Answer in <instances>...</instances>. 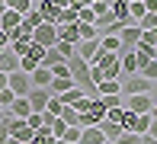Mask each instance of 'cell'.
<instances>
[{"mask_svg": "<svg viewBox=\"0 0 157 144\" xmlns=\"http://www.w3.org/2000/svg\"><path fill=\"white\" fill-rule=\"evenodd\" d=\"M67 67H71V80H74L77 86H80V90L87 93L90 99H96V96H99V90H96L93 77H90V64L83 61V58H77V55H74V58L67 61Z\"/></svg>", "mask_w": 157, "mask_h": 144, "instance_id": "cell-1", "label": "cell"}, {"mask_svg": "<svg viewBox=\"0 0 157 144\" xmlns=\"http://www.w3.org/2000/svg\"><path fill=\"white\" fill-rule=\"evenodd\" d=\"M119 83H122V96H147V93H154V80H144L141 74L125 77Z\"/></svg>", "mask_w": 157, "mask_h": 144, "instance_id": "cell-2", "label": "cell"}, {"mask_svg": "<svg viewBox=\"0 0 157 144\" xmlns=\"http://www.w3.org/2000/svg\"><path fill=\"white\" fill-rule=\"evenodd\" d=\"M154 93H147V96H122V106L128 112H135V115H151V109H154Z\"/></svg>", "mask_w": 157, "mask_h": 144, "instance_id": "cell-3", "label": "cell"}, {"mask_svg": "<svg viewBox=\"0 0 157 144\" xmlns=\"http://www.w3.org/2000/svg\"><path fill=\"white\" fill-rule=\"evenodd\" d=\"M32 42L42 45V48H55V45H58V26H55V23H42L32 32Z\"/></svg>", "mask_w": 157, "mask_h": 144, "instance_id": "cell-4", "label": "cell"}, {"mask_svg": "<svg viewBox=\"0 0 157 144\" xmlns=\"http://www.w3.org/2000/svg\"><path fill=\"white\" fill-rule=\"evenodd\" d=\"M6 83H10V90L16 93V99H19V96H29V90H32L29 74H23V70H13V74L6 77Z\"/></svg>", "mask_w": 157, "mask_h": 144, "instance_id": "cell-5", "label": "cell"}, {"mask_svg": "<svg viewBox=\"0 0 157 144\" xmlns=\"http://www.w3.org/2000/svg\"><path fill=\"white\" fill-rule=\"evenodd\" d=\"M141 29H138V23H132V26H125L122 32H119V42H122V51H135L138 48V42H141Z\"/></svg>", "mask_w": 157, "mask_h": 144, "instance_id": "cell-6", "label": "cell"}, {"mask_svg": "<svg viewBox=\"0 0 157 144\" xmlns=\"http://www.w3.org/2000/svg\"><path fill=\"white\" fill-rule=\"evenodd\" d=\"M6 125H10V138L13 141H19V144H26V141H32V128L29 125H26V119H10V122H6Z\"/></svg>", "mask_w": 157, "mask_h": 144, "instance_id": "cell-7", "label": "cell"}, {"mask_svg": "<svg viewBox=\"0 0 157 144\" xmlns=\"http://www.w3.org/2000/svg\"><path fill=\"white\" fill-rule=\"evenodd\" d=\"M29 106H32V112H45V106H48V99H52V93L45 90V86H32L29 90Z\"/></svg>", "mask_w": 157, "mask_h": 144, "instance_id": "cell-8", "label": "cell"}, {"mask_svg": "<svg viewBox=\"0 0 157 144\" xmlns=\"http://www.w3.org/2000/svg\"><path fill=\"white\" fill-rule=\"evenodd\" d=\"M35 10H39L42 23H55V26H58V19H61V10L52 3V0H35Z\"/></svg>", "mask_w": 157, "mask_h": 144, "instance_id": "cell-9", "label": "cell"}, {"mask_svg": "<svg viewBox=\"0 0 157 144\" xmlns=\"http://www.w3.org/2000/svg\"><path fill=\"white\" fill-rule=\"evenodd\" d=\"M13 70H19V55L13 48H3L0 51V74H13Z\"/></svg>", "mask_w": 157, "mask_h": 144, "instance_id": "cell-10", "label": "cell"}, {"mask_svg": "<svg viewBox=\"0 0 157 144\" xmlns=\"http://www.w3.org/2000/svg\"><path fill=\"white\" fill-rule=\"evenodd\" d=\"M58 42H67V45H80V26H77V23L58 26Z\"/></svg>", "mask_w": 157, "mask_h": 144, "instance_id": "cell-11", "label": "cell"}, {"mask_svg": "<svg viewBox=\"0 0 157 144\" xmlns=\"http://www.w3.org/2000/svg\"><path fill=\"white\" fill-rule=\"evenodd\" d=\"M99 55V39H87L77 45V58H83L87 64H93V58Z\"/></svg>", "mask_w": 157, "mask_h": 144, "instance_id": "cell-12", "label": "cell"}, {"mask_svg": "<svg viewBox=\"0 0 157 144\" xmlns=\"http://www.w3.org/2000/svg\"><path fill=\"white\" fill-rule=\"evenodd\" d=\"M119 61H122V77H135L138 74V55L135 51H119Z\"/></svg>", "mask_w": 157, "mask_h": 144, "instance_id": "cell-13", "label": "cell"}, {"mask_svg": "<svg viewBox=\"0 0 157 144\" xmlns=\"http://www.w3.org/2000/svg\"><path fill=\"white\" fill-rule=\"evenodd\" d=\"M77 144H106L103 128H99V125H93V128H80V141H77Z\"/></svg>", "mask_w": 157, "mask_h": 144, "instance_id": "cell-14", "label": "cell"}, {"mask_svg": "<svg viewBox=\"0 0 157 144\" xmlns=\"http://www.w3.org/2000/svg\"><path fill=\"white\" fill-rule=\"evenodd\" d=\"M16 26H23V16H19L16 10H3L0 13V29H3V32H13Z\"/></svg>", "mask_w": 157, "mask_h": 144, "instance_id": "cell-15", "label": "cell"}, {"mask_svg": "<svg viewBox=\"0 0 157 144\" xmlns=\"http://www.w3.org/2000/svg\"><path fill=\"white\" fill-rule=\"evenodd\" d=\"M109 10H112V16H116V23H132V16H128V0H109Z\"/></svg>", "mask_w": 157, "mask_h": 144, "instance_id": "cell-16", "label": "cell"}, {"mask_svg": "<svg viewBox=\"0 0 157 144\" xmlns=\"http://www.w3.org/2000/svg\"><path fill=\"white\" fill-rule=\"evenodd\" d=\"M29 80H32V86H45V90H48L55 77H52V70H48V67H35L32 74H29Z\"/></svg>", "mask_w": 157, "mask_h": 144, "instance_id": "cell-17", "label": "cell"}, {"mask_svg": "<svg viewBox=\"0 0 157 144\" xmlns=\"http://www.w3.org/2000/svg\"><path fill=\"white\" fill-rule=\"evenodd\" d=\"M58 99H61V106H80L83 99H87V93H83L80 86H74V90H67V93H61Z\"/></svg>", "mask_w": 157, "mask_h": 144, "instance_id": "cell-18", "label": "cell"}, {"mask_svg": "<svg viewBox=\"0 0 157 144\" xmlns=\"http://www.w3.org/2000/svg\"><path fill=\"white\" fill-rule=\"evenodd\" d=\"M74 80H71V77H55L52 80V86H48V93H52V96H61V93H67V90H74Z\"/></svg>", "mask_w": 157, "mask_h": 144, "instance_id": "cell-19", "label": "cell"}, {"mask_svg": "<svg viewBox=\"0 0 157 144\" xmlns=\"http://www.w3.org/2000/svg\"><path fill=\"white\" fill-rule=\"evenodd\" d=\"M99 51L119 55V51H122V42H119V35H99Z\"/></svg>", "mask_w": 157, "mask_h": 144, "instance_id": "cell-20", "label": "cell"}, {"mask_svg": "<svg viewBox=\"0 0 157 144\" xmlns=\"http://www.w3.org/2000/svg\"><path fill=\"white\" fill-rule=\"evenodd\" d=\"M29 112H32V106H29V99H26V96H19L16 103L10 106V115H13V119H29Z\"/></svg>", "mask_w": 157, "mask_h": 144, "instance_id": "cell-21", "label": "cell"}, {"mask_svg": "<svg viewBox=\"0 0 157 144\" xmlns=\"http://www.w3.org/2000/svg\"><path fill=\"white\" fill-rule=\"evenodd\" d=\"M96 90H99V96H122V83L119 80H103Z\"/></svg>", "mask_w": 157, "mask_h": 144, "instance_id": "cell-22", "label": "cell"}, {"mask_svg": "<svg viewBox=\"0 0 157 144\" xmlns=\"http://www.w3.org/2000/svg\"><path fill=\"white\" fill-rule=\"evenodd\" d=\"M99 128H103V138H106V141H112V144H116V141H119V135H122V125H119V122H103Z\"/></svg>", "mask_w": 157, "mask_h": 144, "instance_id": "cell-23", "label": "cell"}, {"mask_svg": "<svg viewBox=\"0 0 157 144\" xmlns=\"http://www.w3.org/2000/svg\"><path fill=\"white\" fill-rule=\"evenodd\" d=\"M58 119H64V122H67V128H80V112H77L74 106H64Z\"/></svg>", "mask_w": 157, "mask_h": 144, "instance_id": "cell-24", "label": "cell"}, {"mask_svg": "<svg viewBox=\"0 0 157 144\" xmlns=\"http://www.w3.org/2000/svg\"><path fill=\"white\" fill-rule=\"evenodd\" d=\"M138 74L144 77V80H154L157 83V61H154V58H151V61H141L138 64Z\"/></svg>", "mask_w": 157, "mask_h": 144, "instance_id": "cell-25", "label": "cell"}, {"mask_svg": "<svg viewBox=\"0 0 157 144\" xmlns=\"http://www.w3.org/2000/svg\"><path fill=\"white\" fill-rule=\"evenodd\" d=\"M55 141H58V138H55V135H52V128H39V131H35L32 135V144H55Z\"/></svg>", "mask_w": 157, "mask_h": 144, "instance_id": "cell-26", "label": "cell"}, {"mask_svg": "<svg viewBox=\"0 0 157 144\" xmlns=\"http://www.w3.org/2000/svg\"><path fill=\"white\" fill-rule=\"evenodd\" d=\"M23 26L29 29V32H35V29L42 26V16H39V10H35V6H32V10L26 13V16H23Z\"/></svg>", "mask_w": 157, "mask_h": 144, "instance_id": "cell-27", "label": "cell"}, {"mask_svg": "<svg viewBox=\"0 0 157 144\" xmlns=\"http://www.w3.org/2000/svg\"><path fill=\"white\" fill-rule=\"evenodd\" d=\"M55 64H64V58H61L58 51H55V48H48V51H45V58H42V64H39V67H48V70H52Z\"/></svg>", "mask_w": 157, "mask_h": 144, "instance_id": "cell-28", "label": "cell"}, {"mask_svg": "<svg viewBox=\"0 0 157 144\" xmlns=\"http://www.w3.org/2000/svg\"><path fill=\"white\" fill-rule=\"evenodd\" d=\"M45 51H48V48H42V45H35V42H32V45L26 48V55H23V58H29V61L42 64V58H45Z\"/></svg>", "mask_w": 157, "mask_h": 144, "instance_id": "cell-29", "label": "cell"}, {"mask_svg": "<svg viewBox=\"0 0 157 144\" xmlns=\"http://www.w3.org/2000/svg\"><path fill=\"white\" fill-rule=\"evenodd\" d=\"M151 115H138V119H135V128H132V131L135 135H147V131H151Z\"/></svg>", "mask_w": 157, "mask_h": 144, "instance_id": "cell-30", "label": "cell"}, {"mask_svg": "<svg viewBox=\"0 0 157 144\" xmlns=\"http://www.w3.org/2000/svg\"><path fill=\"white\" fill-rule=\"evenodd\" d=\"M32 6H35L32 0H10V3H6V10H16L19 16H26V13H29Z\"/></svg>", "mask_w": 157, "mask_h": 144, "instance_id": "cell-31", "label": "cell"}, {"mask_svg": "<svg viewBox=\"0 0 157 144\" xmlns=\"http://www.w3.org/2000/svg\"><path fill=\"white\" fill-rule=\"evenodd\" d=\"M77 13H80V6H67V10H61V19H58V26H67V23H77Z\"/></svg>", "mask_w": 157, "mask_h": 144, "instance_id": "cell-32", "label": "cell"}, {"mask_svg": "<svg viewBox=\"0 0 157 144\" xmlns=\"http://www.w3.org/2000/svg\"><path fill=\"white\" fill-rule=\"evenodd\" d=\"M138 29H141V32H151V29H157V13H144V16L138 19Z\"/></svg>", "mask_w": 157, "mask_h": 144, "instance_id": "cell-33", "label": "cell"}, {"mask_svg": "<svg viewBox=\"0 0 157 144\" xmlns=\"http://www.w3.org/2000/svg\"><path fill=\"white\" fill-rule=\"evenodd\" d=\"M55 51H58L64 61H71V58L77 55V45H67V42H58V45H55Z\"/></svg>", "mask_w": 157, "mask_h": 144, "instance_id": "cell-34", "label": "cell"}, {"mask_svg": "<svg viewBox=\"0 0 157 144\" xmlns=\"http://www.w3.org/2000/svg\"><path fill=\"white\" fill-rule=\"evenodd\" d=\"M135 119H138V115H135V112H128L125 106H122V119H119V125H122V131H132V128H135Z\"/></svg>", "mask_w": 157, "mask_h": 144, "instance_id": "cell-35", "label": "cell"}, {"mask_svg": "<svg viewBox=\"0 0 157 144\" xmlns=\"http://www.w3.org/2000/svg\"><path fill=\"white\" fill-rule=\"evenodd\" d=\"M26 125H29L32 131H39V128H45V119H42V112H29V119H26Z\"/></svg>", "mask_w": 157, "mask_h": 144, "instance_id": "cell-36", "label": "cell"}, {"mask_svg": "<svg viewBox=\"0 0 157 144\" xmlns=\"http://www.w3.org/2000/svg\"><path fill=\"white\" fill-rule=\"evenodd\" d=\"M13 103H16V93H13L10 86H6V90H0V106H3V109H10Z\"/></svg>", "mask_w": 157, "mask_h": 144, "instance_id": "cell-37", "label": "cell"}, {"mask_svg": "<svg viewBox=\"0 0 157 144\" xmlns=\"http://www.w3.org/2000/svg\"><path fill=\"white\" fill-rule=\"evenodd\" d=\"M99 103H103V109L109 112V109H119V106H122V96H99Z\"/></svg>", "mask_w": 157, "mask_h": 144, "instance_id": "cell-38", "label": "cell"}, {"mask_svg": "<svg viewBox=\"0 0 157 144\" xmlns=\"http://www.w3.org/2000/svg\"><path fill=\"white\" fill-rule=\"evenodd\" d=\"M48 128H52V135H55V138H64V131H67V122H64V119H55Z\"/></svg>", "mask_w": 157, "mask_h": 144, "instance_id": "cell-39", "label": "cell"}, {"mask_svg": "<svg viewBox=\"0 0 157 144\" xmlns=\"http://www.w3.org/2000/svg\"><path fill=\"white\" fill-rule=\"evenodd\" d=\"M77 26H80V42H87V39H99L96 26H83V23H77Z\"/></svg>", "mask_w": 157, "mask_h": 144, "instance_id": "cell-40", "label": "cell"}, {"mask_svg": "<svg viewBox=\"0 0 157 144\" xmlns=\"http://www.w3.org/2000/svg\"><path fill=\"white\" fill-rule=\"evenodd\" d=\"M116 144H141V135H135V131H122Z\"/></svg>", "mask_w": 157, "mask_h": 144, "instance_id": "cell-41", "label": "cell"}, {"mask_svg": "<svg viewBox=\"0 0 157 144\" xmlns=\"http://www.w3.org/2000/svg\"><path fill=\"white\" fill-rule=\"evenodd\" d=\"M64 138H67V141H80V128H67V131H64Z\"/></svg>", "mask_w": 157, "mask_h": 144, "instance_id": "cell-42", "label": "cell"}, {"mask_svg": "<svg viewBox=\"0 0 157 144\" xmlns=\"http://www.w3.org/2000/svg\"><path fill=\"white\" fill-rule=\"evenodd\" d=\"M3 48H10V35H6L3 29H0V51H3Z\"/></svg>", "mask_w": 157, "mask_h": 144, "instance_id": "cell-43", "label": "cell"}, {"mask_svg": "<svg viewBox=\"0 0 157 144\" xmlns=\"http://www.w3.org/2000/svg\"><path fill=\"white\" fill-rule=\"evenodd\" d=\"M55 6H58V10H67V6H74V0H52Z\"/></svg>", "mask_w": 157, "mask_h": 144, "instance_id": "cell-44", "label": "cell"}, {"mask_svg": "<svg viewBox=\"0 0 157 144\" xmlns=\"http://www.w3.org/2000/svg\"><path fill=\"white\" fill-rule=\"evenodd\" d=\"M6 77H10V74H0V90H6V86H10V83H6Z\"/></svg>", "mask_w": 157, "mask_h": 144, "instance_id": "cell-45", "label": "cell"}, {"mask_svg": "<svg viewBox=\"0 0 157 144\" xmlns=\"http://www.w3.org/2000/svg\"><path fill=\"white\" fill-rule=\"evenodd\" d=\"M141 144H157V141L151 138V135H141Z\"/></svg>", "mask_w": 157, "mask_h": 144, "instance_id": "cell-46", "label": "cell"}, {"mask_svg": "<svg viewBox=\"0 0 157 144\" xmlns=\"http://www.w3.org/2000/svg\"><path fill=\"white\" fill-rule=\"evenodd\" d=\"M147 135H151V138L157 141V122H151V131H147Z\"/></svg>", "mask_w": 157, "mask_h": 144, "instance_id": "cell-47", "label": "cell"}, {"mask_svg": "<svg viewBox=\"0 0 157 144\" xmlns=\"http://www.w3.org/2000/svg\"><path fill=\"white\" fill-rule=\"evenodd\" d=\"M74 3H77V6H90L93 0H74Z\"/></svg>", "mask_w": 157, "mask_h": 144, "instance_id": "cell-48", "label": "cell"}, {"mask_svg": "<svg viewBox=\"0 0 157 144\" xmlns=\"http://www.w3.org/2000/svg\"><path fill=\"white\" fill-rule=\"evenodd\" d=\"M6 112H10V109H3V106H0V122H3V119H6Z\"/></svg>", "mask_w": 157, "mask_h": 144, "instance_id": "cell-49", "label": "cell"}, {"mask_svg": "<svg viewBox=\"0 0 157 144\" xmlns=\"http://www.w3.org/2000/svg\"><path fill=\"white\" fill-rule=\"evenodd\" d=\"M55 144H74V141H67V138H58V141H55Z\"/></svg>", "mask_w": 157, "mask_h": 144, "instance_id": "cell-50", "label": "cell"}, {"mask_svg": "<svg viewBox=\"0 0 157 144\" xmlns=\"http://www.w3.org/2000/svg\"><path fill=\"white\" fill-rule=\"evenodd\" d=\"M151 119H154V122H157V103H154V109H151Z\"/></svg>", "mask_w": 157, "mask_h": 144, "instance_id": "cell-51", "label": "cell"}, {"mask_svg": "<svg viewBox=\"0 0 157 144\" xmlns=\"http://www.w3.org/2000/svg\"><path fill=\"white\" fill-rule=\"evenodd\" d=\"M6 3H10V0H0V6H6Z\"/></svg>", "mask_w": 157, "mask_h": 144, "instance_id": "cell-52", "label": "cell"}, {"mask_svg": "<svg viewBox=\"0 0 157 144\" xmlns=\"http://www.w3.org/2000/svg\"><path fill=\"white\" fill-rule=\"evenodd\" d=\"M154 61H157V45H154Z\"/></svg>", "mask_w": 157, "mask_h": 144, "instance_id": "cell-53", "label": "cell"}, {"mask_svg": "<svg viewBox=\"0 0 157 144\" xmlns=\"http://www.w3.org/2000/svg\"><path fill=\"white\" fill-rule=\"evenodd\" d=\"M128 3H141V0H128Z\"/></svg>", "mask_w": 157, "mask_h": 144, "instance_id": "cell-54", "label": "cell"}, {"mask_svg": "<svg viewBox=\"0 0 157 144\" xmlns=\"http://www.w3.org/2000/svg\"><path fill=\"white\" fill-rule=\"evenodd\" d=\"M106 144H112V141H106Z\"/></svg>", "mask_w": 157, "mask_h": 144, "instance_id": "cell-55", "label": "cell"}, {"mask_svg": "<svg viewBox=\"0 0 157 144\" xmlns=\"http://www.w3.org/2000/svg\"><path fill=\"white\" fill-rule=\"evenodd\" d=\"M26 144H32V141H26Z\"/></svg>", "mask_w": 157, "mask_h": 144, "instance_id": "cell-56", "label": "cell"}, {"mask_svg": "<svg viewBox=\"0 0 157 144\" xmlns=\"http://www.w3.org/2000/svg\"><path fill=\"white\" fill-rule=\"evenodd\" d=\"M32 3H35V0H32Z\"/></svg>", "mask_w": 157, "mask_h": 144, "instance_id": "cell-57", "label": "cell"}]
</instances>
